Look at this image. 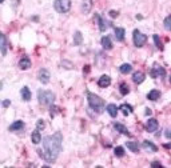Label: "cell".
I'll return each mask as SVG.
<instances>
[{"label": "cell", "mask_w": 171, "mask_h": 168, "mask_svg": "<svg viewBox=\"0 0 171 168\" xmlns=\"http://www.w3.org/2000/svg\"><path fill=\"white\" fill-rule=\"evenodd\" d=\"M119 91L122 95H127V93L130 92V87H128V84H126V83H122L119 86Z\"/></svg>", "instance_id": "obj_28"}, {"label": "cell", "mask_w": 171, "mask_h": 168, "mask_svg": "<svg viewBox=\"0 0 171 168\" xmlns=\"http://www.w3.org/2000/svg\"><path fill=\"white\" fill-rule=\"evenodd\" d=\"M102 47H103L104 49H107V51H110V49H112V42H111L110 36H103L102 37Z\"/></svg>", "instance_id": "obj_14"}, {"label": "cell", "mask_w": 171, "mask_h": 168, "mask_svg": "<svg viewBox=\"0 0 171 168\" xmlns=\"http://www.w3.org/2000/svg\"><path fill=\"white\" fill-rule=\"evenodd\" d=\"M126 147H128V149L131 152H134V154L139 152V145H138V143H135V142H127L126 143Z\"/></svg>", "instance_id": "obj_25"}, {"label": "cell", "mask_w": 171, "mask_h": 168, "mask_svg": "<svg viewBox=\"0 0 171 168\" xmlns=\"http://www.w3.org/2000/svg\"><path fill=\"white\" fill-rule=\"evenodd\" d=\"M108 14H110V16L112 17V19H115V17H118V15H119V12H118V11H110V12H108Z\"/></svg>", "instance_id": "obj_34"}, {"label": "cell", "mask_w": 171, "mask_h": 168, "mask_svg": "<svg viewBox=\"0 0 171 168\" xmlns=\"http://www.w3.org/2000/svg\"><path fill=\"white\" fill-rule=\"evenodd\" d=\"M124 33H126V31H124V28H115V37H116L118 42H123L124 40Z\"/></svg>", "instance_id": "obj_20"}, {"label": "cell", "mask_w": 171, "mask_h": 168, "mask_svg": "<svg viewBox=\"0 0 171 168\" xmlns=\"http://www.w3.org/2000/svg\"><path fill=\"white\" fill-rule=\"evenodd\" d=\"M49 77H51V75H49L48 70H46V68H40L39 72H38L39 82L43 83V84H48L49 83Z\"/></svg>", "instance_id": "obj_7"}, {"label": "cell", "mask_w": 171, "mask_h": 168, "mask_svg": "<svg viewBox=\"0 0 171 168\" xmlns=\"http://www.w3.org/2000/svg\"><path fill=\"white\" fill-rule=\"evenodd\" d=\"M151 166H152V167H162V164L159 163V161H152Z\"/></svg>", "instance_id": "obj_37"}, {"label": "cell", "mask_w": 171, "mask_h": 168, "mask_svg": "<svg viewBox=\"0 0 171 168\" xmlns=\"http://www.w3.org/2000/svg\"><path fill=\"white\" fill-rule=\"evenodd\" d=\"M24 128V123L21 120H16L15 123H12L11 126H10V131H20V129H23Z\"/></svg>", "instance_id": "obj_21"}, {"label": "cell", "mask_w": 171, "mask_h": 168, "mask_svg": "<svg viewBox=\"0 0 171 168\" xmlns=\"http://www.w3.org/2000/svg\"><path fill=\"white\" fill-rule=\"evenodd\" d=\"M30 67H31V59L28 58V56L21 58L20 61H19V68L20 70H28Z\"/></svg>", "instance_id": "obj_12"}, {"label": "cell", "mask_w": 171, "mask_h": 168, "mask_svg": "<svg viewBox=\"0 0 171 168\" xmlns=\"http://www.w3.org/2000/svg\"><path fill=\"white\" fill-rule=\"evenodd\" d=\"M136 19H138V20H142V15H136Z\"/></svg>", "instance_id": "obj_41"}, {"label": "cell", "mask_w": 171, "mask_h": 168, "mask_svg": "<svg viewBox=\"0 0 171 168\" xmlns=\"http://www.w3.org/2000/svg\"><path fill=\"white\" fill-rule=\"evenodd\" d=\"M152 39H154V43H155V45H157V48L163 49V44H162V42H160L159 35H154L152 36Z\"/></svg>", "instance_id": "obj_30"}, {"label": "cell", "mask_w": 171, "mask_h": 168, "mask_svg": "<svg viewBox=\"0 0 171 168\" xmlns=\"http://www.w3.org/2000/svg\"><path fill=\"white\" fill-rule=\"evenodd\" d=\"M62 65H63L64 68H67V70H72V68H74V64L71 63L70 60H63V61H62Z\"/></svg>", "instance_id": "obj_32"}, {"label": "cell", "mask_w": 171, "mask_h": 168, "mask_svg": "<svg viewBox=\"0 0 171 168\" xmlns=\"http://www.w3.org/2000/svg\"><path fill=\"white\" fill-rule=\"evenodd\" d=\"M31 142L33 143V144H39L40 142H42V135H40V131H33L32 133H31Z\"/></svg>", "instance_id": "obj_19"}, {"label": "cell", "mask_w": 171, "mask_h": 168, "mask_svg": "<svg viewBox=\"0 0 171 168\" xmlns=\"http://www.w3.org/2000/svg\"><path fill=\"white\" fill-rule=\"evenodd\" d=\"M170 20H171V17L170 16H167L166 19H164V28H166L167 31H170V28H171V24H170Z\"/></svg>", "instance_id": "obj_33"}, {"label": "cell", "mask_w": 171, "mask_h": 168, "mask_svg": "<svg viewBox=\"0 0 171 168\" xmlns=\"http://www.w3.org/2000/svg\"><path fill=\"white\" fill-rule=\"evenodd\" d=\"M38 100L43 105H51L55 101V93L52 91H43V89H40L38 92Z\"/></svg>", "instance_id": "obj_3"}, {"label": "cell", "mask_w": 171, "mask_h": 168, "mask_svg": "<svg viewBox=\"0 0 171 168\" xmlns=\"http://www.w3.org/2000/svg\"><path fill=\"white\" fill-rule=\"evenodd\" d=\"M119 71H120L122 73L126 75V73H128V72H131V71H132V65L128 64V63H124V64H122V65L119 67Z\"/></svg>", "instance_id": "obj_26"}, {"label": "cell", "mask_w": 171, "mask_h": 168, "mask_svg": "<svg viewBox=\"0 0 171 168\" xmlns=\"http://www.w3.org/2000/svg\"><path fill=\"white\" fill-rule=\"evenodd\" d=\"M87 100H88L90 107L95 112H98V114H100V112L104 110V100L100 96L95 95V93H92V92H87Z\"/></svg>", "instance_id": "obj_2"}, {"label": "cell", "mask_w": 171, "mask_h": 168, "mask_svg": "<svg viewBox=\"0 0 171 168\" xmlns=\"http://www.w3.org/2000/svg\"><path fill=\"white\" fill-rule=\"evenodd\" d=\"M158 127H159V123H158L157 119H150L147 121V124H146V129L148 132H155L158 129Z\"/></svg>", "instance_id": "obj_11"}, {"label": "cell", "mask_w": 171, "mask_h": 168, "mask_svg": "<svg viewBox=\"0 0 171 168\" xmlns=\"http://www.w3.org/2000/svg\"><path fill=\"white\" fill-rule=\"evenodd\" d=\"M43 149H39V155L44 159L47 163H54L58 159L59 154L62 152V143H63V136L62 132L58 131L54 135H49L43 138Z\"/></svg>", "instance_id": "obj_1"}, {"label": "cell", "mask_w": 171, "mask_h": 168, "mask_svg": "<svg viewBox=\"0 0 171 168\" xmlns=\"http://www.w3.org/2000/svg\"><path fill=\"white\" fill-rule=\"evenodd\" d=\"M146 115H147V116H150V115H151V110H148V108H146Z\"/></svg>", "instance_id": "obj_40"}, {"label": "cell", "mask_w": 171, "mask_h": 168, "mask_svg": "<svg viewBox=\"0 0 171 168\" xmlns=\"http://www.w3.org/2000/svg\"><path fill=\"white\" fill-rule=\"evenodd\" d=\"M83 71H84V73H88V71H90V65H86L84 70H83Z\"/></svg>", "instance_id": "obj_38"}, {"label": "cell", "mask_w": 171, "mask_h": 168, "mask_svg": "<svg viewBox=\"0 0 171 168\" xmlns=\"http://www.w3.org/2000/svg\"><path fill=\"white\" fill-rule=\"evenodd\" d=\"M83 43V35L80 31H75L74 33V44L75 45H80Z\"/></svg>", "instance_id": "obj_22"}, {"label": "cell", "mask_w": 171, "mask_h": 168, "mask_svg": "<svg viewBox=\"0 0 171 168\" xmlns=\"http://www.w3.org/2000/svg\"><path fill=\"white\" fill-rule=\"evenodd\" d=\"M44 128H46V121L43 120V119H39L38 121H36V129L42 131V129H44Z\"/></svg>", "instance_id": "obj_31"}, {"label": "cell", "mask_w": 171, "mask_h": 168, "mask_svg": "<svg viewBox=\"0 0 171 168\" xmlns=\"http://www.w3.org/2000/svg\"><path fill=\"white\" fill-rule=\"evenodd\" d=\"M0 52L3 56L7 55V37L2 32H0Z\"/></svg>", "instance_id": "obj_10"}, {"label": "cell", "mask_w": 171, "mask_h": 168, "mask_svg": "<svg viewBox=\"0 0 171 168\" xmlns=\"http://www.w3.org/2000/svg\"><path fill=\"white\" fill-rule=\"evenodd\" d=\"M119 110L122 111V114L124 115V116H128L130 114H132V107L131 105H128V104H122L119 107Z\"/></svg>", "instance_id": "obj_24"}, {"label": "cell", "mask_w": 171, "mask_h": 168, "mask_svg": "<svg viewBox=\"0 0 171 168\" xmlns=\"http://www.w3.org/2000/svg\"><path fill=\"white\" fill-rule=\"evenodd\" d=\"M132 40H134V45L141 48V47H143L146 44V42H147V36H146L144 33H142L139 30H135L132 33Z\"/></svg>", "instance_id": "obj_5"}, {"label": "cell", "mask_w": 171, "mask_h": 168, "mask_svg": "<svg viewBox=\"0 0 171 168\" xmlns=\"http://www.w3.org/2000/svg\"><path fill=\"white\" fill-rule=\"evenodd\" d=\"M54 8L59 14H66L71 9V0H55Z\"/></svg>", "instance_id": "obj_4"}, {"label": "cell", "mask_w": 171, "mask_h": 168, "mask_svg": "<svg viewBox=\"0 0 171 168\" xmlns=\"http://www.w3.org/2000/svg\"><path fill=\"white\" fill-rule=\"evenodd\" d=\"M166 138H167V139L171 138V136H170V129H166Z\"/></svg>", "instance_id": "obj_39"}, {"label": "cell", "mask_w": 171, "mask_h": 168, "mask_svg": "<svg viewBox=\"0 0 171 168\" xmlns=\"http://www.w3.org/2000/svg\"><path fill=\"white\" fill-rule=\"evenodd\" d=\"M114 128L118 131V132H120V133H123V135H126V136H130L131 133L128 132V129L126 128V127L123 126V124H120V123H115L114 124Z\"/></svg>", "instance_id": "obj_17"}, {"label": "cell", "mask_w": 171, "mask_h": 168, "mask_svg": "<svg viewBox=\"0 0 171 168\" xmlns=\"http://www.w3.org/2000/svg\"><path fill=\"white\" fill-rule=\"evenodd\" d=\"M20 95H21V99H23L24 101H30L31 100V91H30V88L28 87H23L21 88V91H20Z\"/></svg>", "instance_id": "obj_16"}, {"label": "cell", "mask_w": 171, "mask_h": 168, "mask_svg": "<svg viewBox=\"0 0 171 168\" xmlns=\"http://www.w3.org/2000/svg\"><path fill=\"white\" fill-rule=\"evenodd\" d=\"M110 84H111V77L108 76V75H102V76L99 77L98 86L100 87V88H107Z\"/></svg>", "instance_id": "obj_9"}, {"label": "cell", "mask_w": 171, "mask_h": 168, "mask_svg": "<svg viewBox=\"0 0 171 168\" xmlns=\"http://www.w3.org/2000/svg\"><path fill=\"white\" fill-rule=\"evenodd\" d=\"M3 2H4V0H0V3H3Z\"/></svg>", "instance_id": "obj_43"}, {"label": "cell", "mask_w": 171, "mask_h": 168, "mask_svg": "<svg viewBox=\"0 0 171 168\" xmlns=\"http://www.w3.org/2000/svg\"><path fill=\"white\" fill-rule=\"evenodd\" d=\"M144 79H146L144 73L141 72V71H138V72H134V75H132V80H134V83H136V84L143 83V82H144Z\"/></svg>", "instance_id": "obj_15"}, {"label": "cell", "mask_w": 171, "mask_h": 168, "mask_svg": "<svg viewBox=\"0 0 171 168\" xmlns=\"http://www.w3.org/2000/svg\"><path fill=\"white\" fill-rule=\"evenodd\" d=\"M95 19L96 21H98V26H99V31H102V32H104L106 30H107L108 27H111L112 24L110 23V21H107L106 19H103L100 16V15H95Z\"/></svg>", "instance_id": "obj_8"}, {"label": "cell", "mask_w": 171, "mask_h": 168, "mask_svg": "<svg viewBox=\"0 0 171 168\" xmlns=\"http://www.w3.org/2000/svg\"><path fill=\"white\" fill-rule=\"evenodd\" d=\"M143 147H146L147 149H151L152 152H157L158 151V147L154 144V143H151V142H148V140H144L143 142Z\"/></svg>", "instance_id": "obj_27"}, {"label": "cell", "mask_w": 171, "mask_h": 168, "mask_svg": "<svg viewBox=\"0 0 171 168\" xmlns=\"http://www.w3.org/2000/svg\"><path fill=\"white\" fill-rule=\"evenodd\" d=\"M150 75H151V77H154V79H157V77H163L164 75H166V70H164L163 67H160V65H158V64H155L154 67L151 68V71H150Z\"/></svg>", "instance_id": "obj_6"}, {"label": "cell", "mask_w": 171, "mask_h": 168, "mask_svg": "<svg viewBox=\"0 0 171 168\" xmlns=\"http://www.w3.org/2000/svg\"><path fill=\"white\" fill-rule=\"evenodd\" d=\"M114 154H115V156H118V157H123L124 156V148L120 147V145H118V147H115V149H114Z\"/></svg>", "instance_id": "obj_29"}, {"label": "cell", "mask_w": 171, "mask_h": 168, "mask_svg": "<svg viewBox=\"0 0 171 168\" xmlns=\"http://www.w3.org/2000/svg\"><path fill=\"white\" fill-rule=\"evenodd\" d=\"M159 98H160V91H158V89H151V91L147 93V99H148V100L155 101V100H158Z\"/></svg>", "instance_id": "obj_18"}, {"label": "cell", "mask_w": 171, "mask_h": 168, "mask_svg": "<svg viewBox=\"0 0 171 168\" xmlns=\"http://www.w3.org/2000/svg\"><path fill=\"white\" fill-rule=\"evenodd\" d=\"M92 9V0H83L82 2V12L83 14H90Z\"/></svg>", "instance_id": "obj_13"}, {"label": "cell", "mask_w": 171, "mask_h": 168, "mask_svg": "<svg viewBox=\"0 0 171 168\" xmlns=\"http://www.w3.org/2000/svg\"><path fill=\"white\" fill-rule=\"evenodd\" d=\"M56 112H58V108H56V107H52V104H51V116L54 117Z\"/></svg>", "instance_id": "obj_35"}, {"label": "cell", "mask_w": 171, "mask_h": 168, "mask_svg": "<svg viewBox=\"0 0 171 168\" xmlns=\"http://www.w3.org/2000/svg\"><path fill=\"white\" fill-rule=\"evenodd\" d=\"M10 104H11L10 100H4V101H3V107H4V108H8V107H10Z\"/></svg>", "instance_id": "obj_36"}, {"label": "cell", "mask_w": 171, "mask_h": 168, "mask_svg": "<svg viewBox=\"0 0 171 168\" xmlns=\"http://www.w3.org/2000/svg\"><path fill=\"white\" fill-rule=\"evenodd\" d=\"M107 112L110 114L111 117H116L118 116V107L115 104H108L107 105Z\"/></svg>", "instance_id": "obj_23"}, {"label": "cell", "mask_w": 171, "mask_h": 168, "mask_svg": "<svg viewBox=\"0 0 171 168\" xmlns=\"http://www.w3.org/2000/svg\"><path fill=\"white\" fill-rule=\"evenodd\" d=\"M2 87H3V84H2V83H0V89H2Z\"/></svg>", "instance_id": "obj_42"}]
</instances>
